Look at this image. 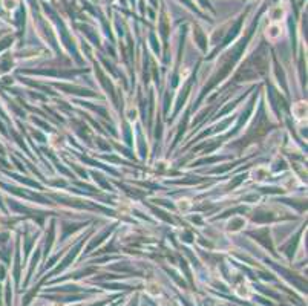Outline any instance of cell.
Masks as SVG:
<instances>
[{"mask_svg":"<svg viewBox=\"0 0 308 306\" xmlns=\"http://www.w3.org/2000/svg\"><path fill=\"white\" fill-rule=\"evenodd\" d=\"M126 116L129 121H135L137 118H138V112H137V109H133V112H132V107H129V110L126 112Z\"/></svg>","mask_w":308,"mask_h":306,"instance_id":"cell-1","label":"cell"}]
</instances>
